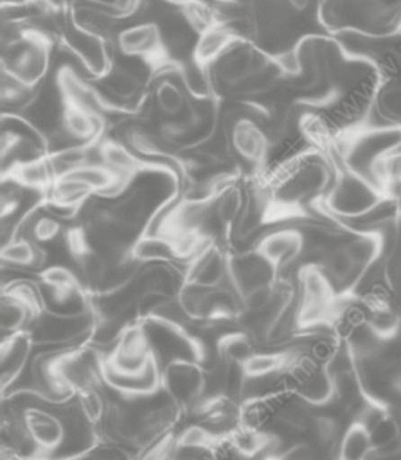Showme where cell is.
Segmentation results:
<instances>
[{
  "mask_svg": "<svg viewBox=\"0 0 401 460\" xmlns=\"http://www.w3.org/2000/svg\"><path fill=\"white\" fill-rule=\"evenodd\" d=\"M49 189H50L52 203L61 207V208L77 207L94 192L86 183H83L81 180H77L70 174H63V176L54 178V181Z\"/></svg>",
  "mask_w": 401,
  "mask_h": 460,
  "instance_id": "obj_18",
  "label": "cell"
},
{
  "mask_svg": "<svg viewBox=\"0 0 401 460\" xmlns=\"http://www.w3.org/2000/svg\"><path fill=\"white\" fill-rule=\"evenodd\" d=\"M50 63V40L40 29H20L4 38L2 72L34 88L47 74Z\"/></svg>",
  "mask_w": 401,
  "mask_h": 460,
  "instance_id": "obj_1",
  "label": "cell"
},
{
  "mask_svg": "<svg viewBox=\"0 0 401 460\" xmlns=\"http://www.w3.org/2000/svg\"><path fill=\"white\" fill-rule=\"evenodd\" d=\"M23 426L29 437L34 440V444L45 451H52L63 442V422L56 415L41 408H25Z\"/></svg>",
  "mask_w": 401,
  "mask_h": 460,
  "instance_id": "obj_10",
  "label": "cell"
},
{
  "mask_svg": "<svg viewBox=\"0 0 401 460\" xmlns=\"http://www.w3.org/2000/svg\"><path fill=\"white\" fill-rule=\"evenodd\" d=\"M81 408H83V413L88 420H97L102 413V401L101 397L92 392V390H83L81 392Z\"/></svg>",
  "mask_w": 401,
  "mask_h": 460,
  "instance_id": "obj_38",
  "label": "cell"
},
{
  "mask_svg": "<svg viewBox=\"0 0 401 460\" xmlns=\"http://www.w3.org/2000/svg\"><path fill=\"white\" fill-rule=\"evenodd\" d=\"M286 363H288V354L284 352H272V354L263 352V354H252L248 359L243 361V367L248 377H263L284 368Z\"/></svg>",
  "mask_w": 401,
  "mask_h": 460,
  "instance_id": "obj_26",
  "label": "cell"
},
{
  "mask_svg": "<svg viewBox=\"0 0 401 460\" xmlns=\"http://www.w3.org/2000/svg\"><path fill=\"white\" fill-rule=\"evenodd\" d=\"M117 47L124 56L140 58L155 68L169 63V45L162 27L155 22H140L124 27L117 34Z\"/></svg>",
  "mask_w": 401,
  "mask_h": 460,
  "instance_id": "obj_4",
  "label": "cell"
},
{
  "mask_svg": "<svg viewBox=\"0 0 401 460\" xmlns=\"http://www.w3.org/2000/svg\"><path fill=\"white\" fill-rule=\"evenodd\" d=\"M169 302V296L158 289H147L137 300V311L140 316H147L156 309H162Z\"/></svg>",
  "mask_w": 401,
  "mask_h": 460,
  "instance_id": "obj_35",
  "label": "cell"
},
{
  "mask_svg": "<svg viewBox=\"0 0 401 460\" xmlns=\"http://www.w3.org/2000/svg\"><path fill=\"white\" fill-rule=\"evenodd\" d=\"M227 140L230 147L250 164H261L270 147V137L252 117H239L230 126Z\"/></svg>",
  "mask_w": 401,
  "mask_h": 460,
  "instance_id": "obj_5",
  "label": "cell"
},
{
  "mask_svg": "<svg viewBox=\"0 0 401 460\" xmlns=\"http://www.w3.org/2000/svg\"><path fill=\"white\" fill-rule=\"evenodd\" d=\"M2 261L9 264H20V266H31L36 262V250L34 246L25 241H14L9 244H4L2 248Z\"/></svg>",
  "mask_w": 401,
  "mask_h": 460,
  "instance_id": "obj_31",
  "label": "cell"
},
{
  "mask_svg": "<svg viewBox=\"0 0 401 460\" xmlns=\"http://www.w3.org/2000/svg\"><path fill=\"white\" fill-rule=\"evenodd\" d=\"M381 199V189L358 172H345L327 196V207L343 217L354 219L369 212Z\"/></svg>",
  "mask_w": 401,
  "mask_h": 460,
  "instance_id": "obj_3",
  "label": "cell"
},
{
  "mask_svg": "<svg viewBox=\"0 0 401 460\" xmlns=\"http://www.w3.org/2000/svg\"><path fill=\"white\" fill-rule=\"evenodd\" d=\"M230 444L239 456L250 458L266 447L268 438L264 435H261L259 431H255L254 428L246 426V428H237L230 435Z\"/></svg>",
  "mask_w": 401,
  "mask_h": 460,
  "instance_id": "obj_28",
  "label": "cell"
},
{
  "mask_svg": "<svg viewBox=\"0 0 401 460\" xmlns=\"http://www.w3.org/2000/svg\"><path fill=\"white\" fill-rule=\"evenodd\" d=\"M275 65V58L268 56L259 47L239 41L216 61L214 72L225 88L236 90L257 77H263Z\"/></svg>",
  "mask_w": 401,
  "mask_h": 460,
  "instance_id": "obj_2",
  "label": "cell"
},
{
  "mask_svg": "<svg viewBox=\"0 0 401 460\" xmlns=\"http://www.w3.org/2000/svg\"><path fill=\"white\" fill-rule=\"evenodd\" d=\"M372 438L365 422L354 420L345 429L338 446V460H369L372 456Z\"/></svg>",
  "mask_w": 401,
  "mask_h": 460,
  "instance_id": "obj_15",
  "label": "cell"
},
{
  "mask_svg": "<svg viewBox=\"0 0 401 460\" xmlns=\"http://www.w3.org/2000/svg\"><path fill=\"white\" fill-rule=\"evenodd\" d=\"M97 153L102 160V164H106L110 169H113L115 172L122 174V176H129L138 169V160L128 151V147L124 144L113 142V140H104L99 144Z\"/></svg>",
  "mask_w": 401,
  "mask_h": 460,
  "instance_id": "obj_21",
  "label": "cell"
},
{
  "mask_svg": "<svg viewBox=\"0 0 401 460\" xmlns=\"http://www.w3.org/2000/svg\"><path fill=\"white\" fill-rule=\"evenodd\" d=\"M279 460H315V451L307 442L291 446Z\"/></svg>",
  "mask_w": 401,
  "mask_h": 460,
  "instance_id": "obj_40",
  "label": "cell"
},
{
  "mask_svg": "<svg viewBox=\"0 0 401 460\" xmlns=\"http://www.w3.org/2000/svg\"><path fill=\"white\" fill-rule=\"evenodd\" d=\"M102 86L110 92L111 97L119 101H131L140 90V79L124 66L111 65L110 70L101 77Z\"/></svg>",
  "mask_w": 401,
  "mask_h": 460,
  "instance_id": "obj_20",
  "label": "cell"
},
{
  "mask_svg": "<svg viewBox=\"0 0 401 460\" xmlns=\"http://www.w3.org/2000/svg\"><path fill=\"white\" fill-rule=\"evenodd\" d=\"M214 437L201 426H191L182 433L180 446L183 447H205L210 446Z\"/></svg>",
  "mask_w": 401,
  "mask_h": 460,
  "instance_id": "obj_36",
  "label": "cell"
},
{
  "mask_svg": "<svg viewBox=\"0 0 401 460\" xmlns=\"http://www.w3.org/2000/svg\"><path fill=\"white\" fill-rule=\"evenodd\" d=\"M29 311H32L23 300L18 296L4 295L2 298V329L4 331H18L29 318Z\"/></svg>",
  "mask_w": 401,
  "mask_h": 460,
  "instance_id": "obj_29",
  "label": "cell"
},
{
  "mask_svg": "<svg viewBox=\"0 0 401 460\" xmlns=\"http://www.w3.org/2000/svg\"><path fill=\"white\" fill-rule=\"evenodd\" d=\"M9 176L16 183L32 187V189H47L54 181V172L50 169V164L47 158H41V156H34V158L14 164L9 171Z\"/></svg>",
  "mask_w": 401,
  "mask_h": 460,
  "instance_id": "obj_16",
  "label": "cell"
},
{
  "mask_svg": "<svg viewBox=\"0 0 401 460\" xmlns=\"http://www.w3.org/2000/svg\"><path fill=\"white\" fill-rule=\"evenodd\" d=\"M275 296H277V293H275L273 286L264 284V286H257V288H252V289L245 291L241 295V302L248 311L261 313L275 302Z\"/></svg>",
  "mask_w": 401,
  "mask_h": 460,
  "instance_id": "obj_32",
  "label": "cell"
},
{
  "mask_svg": "<svg viewBox=\"0 0 401 460\" xmlns=\"http://www.w3.org/2000/svg\"><path fill=\"white\" fill-rule=\"evenodd\" d=\"M241 205H243L241 190L236 185H225L216 196L214 216L223 226H228L239 217Z\"/></svg>",
  "mask_w": 401,
  "mask_h": 460,
  "instance_id": "obj_24",
  "label": "cell"
},
{
  "mask_svg": "<svg viewBox=\"0 0 401 460\" xmlns=\"http://www.w3.org/2000/svg\"><path fill=\"white\" fill-rule=\"evenodd\" d=\"M120 334H122V331H120V327L115 323V320L108 318V320H104V322H101V323L95 325L94 340L99 341V343H110V341L117 340V338H120Z\"/></svg>",
  "mask_w": 401,
  "mask_h": 460,
  "instance_id": "obj_39",
  "label": "cell"
},
{
  "mask_svg": "<svg viewBox=\"0 0 401 460\" xmlns=\"http://www.w3.org/2000/svg\"><path fill=\"white\" fill-rule=\"evenodd\" d=\"M273 270L275 266H272L257 250L228 261V271L232 273L241 295L252 288L272 284Z\"/></svg>",
  "mask_w": 401,
  "mask_h": 460,
  "instance_id": "obj_9",
  "label": "cell"
},
{
  "mask_svg": "<svg viewBox=\"0 0 401 460\" xmlns=\"http://www.w3.org/2000/svg\"><path fill=\"white\" fill-rule=\"evenodd\" d=\"M351 259L354 261V264L365 271L369 266H372L381 250H383V237L376 232H361L356 237H352L347 244H345Z\"/></svg>",
  "mask_w": 401,
  "mask_h": 460,
  "instance_id": "obj_19",
  "label": "cell"
},
{
  "mask_svg": "<svg viewBox=\"0 0 401 460\" xmlns=\"http://www.w3.org/2000/svg\"><path fill=\"white\" fill-rule=\"evenodd\" d=\"M31 334L27 332H14L13 336L5 338L2 343V381L4 386L9 385L20 372L27 359L31 349Z\"/></svg>",
  "mask_w": 401,
  "mask_h": 460,
  "instance_id": "obj_14",
  "label": "cell"
},
{
  "mask_svg": "<svg viewBox=\"0 0 401 460\" xmlns=\"http://www.w3.org/2000/svg\"><path fill=\"white\" fill-rule=\"evenodd\" d=\"M68 174L81 180L83 183H86L94 192H111L115 189H119L122 185V181L126 180V176L115 172L102 162L101 164L88 162V164L74 169Z\"/></svg>",
  "mask_w": 401,
  "mask_h": 460,
  "instance_id": "obj_17",
  "label": "cell"
},
{
  "mask_svg": "<svg viewBox=\"0 0 401 460\" xmlns=\"http://www.w3.org/2000/svg\"><path fill=\"white\" fill-rule=\"evenodd\" d=\"M155 102L156 108L165 115V117H176L183 111V108L187 106V95L185 92L173 83L171 79H162L156 83L155 86Z\"/></svg>",
  "mask_w": 401,
  "mask_h": 460,
  "instance_id": "obj_23",
  "label": "cell"
},
{
  "mask_svg": "<svg viewBox=\"0 0 401 460\" xmlns=\"http://www.w3.org/2000/svg\"><path fill=\"white\" fill-rule=\"evenodd\" d=\"M164 381L167 394L180 404L192 402L201 394L205 385L201 370L196 365L185 361H174L167 365Z\"/></svg>",
  "mask_w": 401,
  "mask_h": 460,
  "instance_id": "obj_8",
  "label": "cell"
},
{
  "mask_svg": "<svg viewBox=\"0 0 401 460\" xmlns=\"http://www.w3.org/2000/svg\"><path fill=\"white\" fill-rule=\"evenodd\" d=\"M86 325L88 320L83 314H50L40 318L31 336L40 341H63L76 338Z\"/></svg>",
  "mask_w": 401,
  "mask_h": 460,
  "instance_id": "obj_12",
  "label": "cell"
},
{
  "mask_svg": "<svg viewBox=\"0 0 401 460\" xmlns=\"http://www.w3.org/2000/svg\"><path fill=\"white\" fill-rule=\"evenodd\" d=\"M61 230V225L54 219V217H49V216H43L40 219L34 221V226H32V235L36 241L40 243H47V241H52Z\"/></svg>",
  "mask_w": 401,
  "mask_h": 460,
  "instance_id": "obj_37",
  "label": "cell"
},
{
  "mask_svg": "<svg viewBox=\"0 0 401 460\" xmlns=\"http://www.w3.org/2000/svg\"><path fill=\"white\" fill-rule=\"evenodd\" d=\"M176 252L178 246L174 243L156 235L142 237L133 246V257L138 261H164L176 255Z\"/></svg>",
  "mask_w": 401,
  "mask_h": 460,
  "instance_id": "obj_25",
  "label": "cell"
},
{
  "mask_svg": "<svg viewBox=\"0 0 401 460\" xmlns=\"http://www.w3.org/2000/svg\"><path fill=\"white\" fill-rule=\"evenodd\" d=\"M227 271H228L227 257L216 246H210L198 255V259L189 270L187 280L205 288H218L219 282L225 279Z\"/></svg>",
  "mask_w": 401,
  "mask_h": 460,
  "instance_id": "obj_13",
  "label": "cell"
},
{
  "mask_svg": "<svg viewBox=\"0 0 401 460\" xmlns=\"http://www.w3.org/2000/svg\"><path fill=\"white\" fill-rule=\"evenodd\" d=\"M311 428H313V435L316 437L318 444L327 447L331 446L334 440H336V422L334 419L331 417H325V415H320V417H313V422H311Z\"/></svg>",
  "mask_w": 401,
  "mask_h": 460,
  "instance_id": "obj_34",
  "label": "cell"
},
{
  "mask_svg": "<svg viewBox=\"0 0 401 460\" xmlns=\"http://www.w3.org/2000/svg\"><path fill=\"white\" fill-rule=\"evenodd\" d=\"M31 90L32 88H29L22 81L2 72V104H11V106L22 104L23 101H27Z\"/></svg>",
  "mask_w": 401,
  "mask_h": 460,
  "instance_id": "obj_33",
  "label": "cell"
},
{
  "mask_svg": "<svg viewBox=\"0 0 401 460\" xmlns=\"http://www.w3.org/2000/svg\"><path fill=\"white\" fill-rule=\"evenodd\" d=\"M59 119L61 129L72 140H77L81 144H94L97 140L101 131V117L95 110L85 106L76 99L63 97Z\"/></svg>",
  "mask_w": 401,
  "mask_h": 460,
  "instance_id": "obj_6",
  "label": "cell"
},
{
  "mask_svg": "<svg viewBox=\"0 0 401 460\" xmlns=\"http://www.w3.org/2000/svg\"><path fill=\"white\" fill-rule=\"evenodd\" d=\"M241 41V36L236 34L232 29L216 23L203 32L198 34L196 43L192 45L191 61L198 65L200 68L207 70L209 66H214L216 61L236 43Z\"/></svg>",
  "mask_w": 401,
  "mask_h": 460,
  "instance_id": "obj_7",
  "label": "cell"
},
{
  "mask_svg": "<svg viewBox=\"0 0 401 460\" xmlns=\"http://www.w3.org/2000/svg\"><path fill=\"white\" fill-rule=\"evenodd\" d=\"M90 146L92 144H74L63 149L54 151L47 160L54 172V178L72 172L74 169L90 162Z\"/></svg>",
  "mask_w": 401,
  "mask_h": 460,
  "instance_id": "obj_22",
  "label": "cell"
},
{
  "mask_svg": "<svg viewBox=\"0 0 401 460\" xmlns=\"http://www.w3.org/2000/svg\"><path fill=\"white\" fill-rule=\"evenodd\" d=\"M304 246V239L297 230L286 228L273 232L261 239L257 244V252L275 268H281L282 264H288L293 261Z\"/></svg>",
  "mask_w": 401,
  "mask_h": 460,
  "instance_id": "obj_11",
  "label": "cell"
},
{
  "mask_svg": "<svg viewBox=\"0 0 401 460\" xmlns=\"http://www.w3.org/2000/svg\"><path fill=\"white\" fill-rule=\"evenodd\" d=\"M286 4L295 11H304L309 5V0H286Z\"/></svg>",
  "mask_w": 401,
  "mask_h": 460,
  "instance_id": "obj_41",
  "label": "cell"
},
{
  "mask_svg": "<svg viewBox=\"0 0 401 460\" xmlns=\"http://www.w3.org/2000/svg\"><path fill=\"white\" fill-rule=\"evenodd\" d=\"M246 372H245V367L243 363L239 361H228L225 363V372H223V377H221V386H223V392L228 399H237L241 397L243 394V385H245V379H246Z\"/></svg>",
  "mask_w": 401,
  "mask_h": 460,
  "instance_id": "obj_30",
  "label": "cell"
},
{
  "mask_svg": "<svg viewBox=\"0 0 401 460\" xmlns=\"http://www.w3.org/2000/svg\"><path fill=\"white\" fill-rule=\"evenodd\" d=\"M218 352L225 363L228 361L243 363L254 354L252 341L248 340L246 334H241V332H230L221 336L218 341Z\"/></svg>",
  "mask_w": 401,
  "mask_h": 460,
  "instance_id": "obj_27",
  "label": "cell"
}]
</instances>
